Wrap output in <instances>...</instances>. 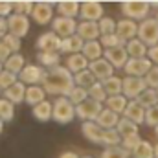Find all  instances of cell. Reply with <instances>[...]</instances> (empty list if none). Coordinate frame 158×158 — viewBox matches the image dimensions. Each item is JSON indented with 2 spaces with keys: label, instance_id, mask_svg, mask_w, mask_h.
<instances>
[{
  "label": "cell",
  "instance_id": "6da1fadb",
  "mask_svg": "<svg viewBox=\"0 0 158 158\" xmlns=\"http://www.w3.org/2000/svg\"><path fill=\"white\" fill-rule=\"evenodd\" d=\"M74 86H76L74 74L66 66H57V68L46 70V77L42 83V88L46 90V94L57 96V98H68L70 92L74 90Z\"/></svg>",
  "mask_w": 158,
  "mask_h": 158
},
{
  "label": "cell",
  "instance_id": "7a4b0ae2",
  "mask_svg": "<svg viewBox=\"0 0 158 158\" xmlns=\"http://www.w3.org/2000/svg\"><path fill=\"white\" fill-rule=\"evenodd\" d=\"M149 11H151V2H143V0H125V2H121V13H123V17H127L131 20L143 22L149 17Z\"/></svg>",
  "mask_w": 158,
  "mask_h": 158
},
{
  "label": "cell",
  "instance_id": "3957f363",
  "mask_svg": "<svg viewBox=\"0 0 158 158\" xmlns=\"http://www.w3.org/2000/svg\"><path fill=\"white\" fill-rule=\"evenodd\" d=\"M76 118H77L76 105L68 98H57L53 101V121L66 125V123H72Z\"/></svg>",
  "mask_w": 158,
  "mask_h": 158
},
{
  "label": "cell",
  "instance_id": "277c9868",
  "mask_svg": "<svg viewBox=\"0 0 158 158\" xmlns=\"http://www.w3.org/2000/svg\"><path fill=\"white\" fill-rule=\"evenodd\" d=\"M138 39L143 44H147L149 48L158 46V20L156 19H145L143 22H140Z\"/></svg>",
  "mask_w": 158,
  "mask_h": 158
},
{
  "label": "cell",
  "instance_id": "5b68a950",
  "mask_svg": "<svg viewBox=\"0 0 158 158\" xmlns=\"http://www.w3.org/2000/svg\"><path fill=\"white\" fill-rule=\"evenodd\" d=\"M103 13H105V9H103L101 2H96V0L81 2V11H79L81 22H99L105 17Z\"/></svg>",
  "mask_w": 158,
  "mask_h": 158
},
{
  "label": "cell",
  "instance_id": "8992f818",
  "mask_svg": "<svg viewBox=\"0 0 158 158\" xmlns=\"http://www.w3.org/2000/svg\"><path fill=\"white\" fill-rule=\"evenodd\" d=\"M77 26L79 22L76 19H66V17H57L52 22V31L57 33L61 39H68L77 35Z\"/></svg>",
  "mask_w": 158,
  "mask_h": 158
},
{
  "label": "cell",
  "instance_id": "52a82bcc",
  "mask_svg": "<svg viewBox=\"0 0 158 158\" xmlns=\"http://www.w3.org/2000/svg\"><path fill=\"white\" fill-rule=\"evenodd\" d=\"M103 109H105L103 103H98L94 99H86L85 103H81V105L76 107V114L83 121H96L99 118V114L103 112Z\"/></svg>",
  "mask_w": 158,
  "mask_h": 158
},
{
  "label": "cell",
  "instance_id": "ba28073f",
  "mask_svg": "<svg viewBox=\"0 0 158 158\" xmlns=\"http://www.w3.org/2000/svg\"><path fill=\"white\" fill-rule=\"evenodd\" d=\"M147 90V85H145V79L142 77H123V96L129 99V101H134L138 99L143 92Z\"/></svg>",
  "mask_w": 158,
  "mask_h": 158
},
{
  "label": "cell",
  "instance_id": "9c48e42d",
  "mask_svg": "<svg viewBox=\"0 0 158 158\" xmlns=\"http://www.w3.org/2000/svg\"><path fill=\"white\" fill-rule=\"evenodd\" d=\"M153 68V63L149 57H143V59H129V63L125 64V74L129 77H145L149 74V70Z\"/></svg>",
  "mask_w": 158,
  "mask_h": 158
},
{
  "label": "cell",
  "instance_id": "30bf717a",
  "mask_svg": "<svg viewBox=\"0 0 158 158\" xmlns=\"http://www.w3.org/2000/svg\"><path fill=\"white\" fill-rule=\"evenodd\" d=\"M44 77H46V70L40 64H26V68L19 76V81L30 86H37L39 83H44Z\"/></svg>",
  "mask_w": 158,
  "mask_h": 158
},
{
  "label": "cell",
  "instance_id": "8fae6325",
  "mask_svg": "<svg viewBox=\"0 0 158 158\" xmlns=\"http://www.w3.org/2000/svg\"><path fill=\"white\" fill-rule=\"evenodd\" d=\"M35 46L39 48V52H52V53H61L63 39H61L57 33H53V31H46V33H42L39 39H37Z\"/></svg>",
  "mask_w": 158,
  "mask_h": 158
},
{
  "label": "cell",
  "instance_id": "7c38bea8",
  "mask_svg": "<svg viewBox=\"0 0 158 158\" xmlns=\"http://www.w3.org/2000/svg\"><path fill=\"white\" fill-rule=\"evenodd\" d=\"M53 4H57V2H35L31 19L40 26L52 24L53 22Z\"/></svg>",
  "mask_w": 158,
  "mask_h": 158
},
{
  "label": "cell",
  "instance_id": "4fadbf2b",
  "mask_svg": "<svg viewBox=\"0 0 158 158\" xmlns=\"http://www.w3.org/2000/svg\"><path fill=\"white\" fill-rule=\"evenodd\" d=\"M7 26H9V33H11V35L22 39V37H26L28 31H30V17L13 13V15L7 19Z\"/></svg>",
  "mask_w": 158,
  "mask_h": 158
},
{
  "label": "cell",
  "instance_id": "5bb4252c",
  "mask_svg": "<svg viewBox=\"0 0 158 158\" xmlns=\"http://www.w3.org/2000/svg\"><path fill=\"white\" fill-rule=\"evenodd\" d=\"M88 70L96 76L98 81H101V83H105L107 79L114 77V66L105 59V57H101V59H98V61H92L90 63V66H88Z\"/></svg>",
  "mask_w": 158,
  "mask_h": 158
},
{
  "label": "cell",
  "instance_id": "9a60e30c",
  "mask_svg": "<svg viewBox=\"0 0 158 158\" xmlns=\"http://www.w3.org/2000/svg\"><path fill=\"white\" fill-rule=\"evenodd\" d=\"M103 57L114 66V68H125V64L129 63V53H127V48L125 46H118V48H110V50H105V53H103Z\"/></svg>",
  "mask_w": 158,
  "mask_h": 158
},
{
  "label": "cell",
  "instance_id": "2e32d148",
  "mask_svg": "<svg viewBox=\"0 0 158 158\" xmlns=\"http://www.w3.org/2000/svg\"><path fill=\"white\" fill-rule=\"evenodd\" d=\"M138 28L140 24L136 20H131V19H121L118 22V28H116V33H118L125 42L132 39H138Z\"/></svg>",
  "mask_w": 158,
  "mask_h": 158
},
{
  "label": "cell",
  "instance_id": "e0dca14e",
  "mask_svg": "<svg viewBox=\"0 0 158 158\" xmlns=\"http://www.w3.org/2000/svg\"><path fill=\"white\" fill-rule=\"evenodd\" d=\"M81 132H83V136L88 142H92V143H103L105 131L96 121H83L81 123Z\"/></svg>",
  "mask_w": 158,
  "mask_h": 158
},
{
  "label": "cell",
  "instance_id": "ac0fdd59",
  "mask_svg": "<svg viewBox=\"0 0 158 158\" xmlns=\"http://www.w3.org/2000/svg\"><path fill=\"white\" fill-rule=\"evenodd\" d=\"M77 35L85 40V42H92V40L101 39L99 24H98V22H79Z\"/></svg>",
  "mask_w": 158,
  "mask_h": 158
},
{
  "label": "cell",
  "instance_id": "d6986e66",
  "mask_svg": "<svg viewBox=\"0 0 158 158\" xmlns=\"http://www.w3.org/2000/svg\"><path fill=\"white\" fill-rule=\"evenodd\" d=\"M145 109L134 99V101H129V105H127V109H125V112H123V118L131 119L132 123H136V125H140V123H145Z\"/></svg>",
  "mask_w": 158,
  "mask_h": 158
},
{
  "label": "cell",
  "instance_id": "ffe728a7",
  "mask_svg": "<svg viewBox=\"0 0 158 158\" xmlns=\"http://www.w3.org/2000/svg\"><path fill=\"white\" fill-rule=\"evenodd\" d=\"M64 66L76 76L79 72H83V70H88V66H90V61L83 55V53H74V55H68L66 57V61H64Z\"/></svg>",
  "mask_w": 158,
  "mask_h": 158
},
{
  "label": "cell",
  "instance_id": "44dd1931",
  "mask_svg": "<svg viewBox=\"0 0 158 158\" xmlns=\"http://www.w3.org/2000/svg\"><path fill=\"white\" fill-rule=\"evenodd\" d=\"M26 90H28V86H26L22 81H19V83H15L11 88H7L2 98H6L7 101H11L13 105H19V103H22V101H26Z\"/></svg>",
  "mask_w": 158,
  "mask_h": 158
},
{
  "label": "cell",
  "instance_id": "7402d4cb",
  "mask_svg": "<svg viewBox=\"0 0 158 158\" xmlns=\"http://www.w3.org/2000/svg\"><path fill=\"white\" fill-rule=\"evenodd\" d=\"M119 114H116V112H112L110 109H103V112L99 114V118L96 119V123L103 129V131H110V129H116L119 123Z\"/></svg>",
  "mask_w": 158,
  "mask_h": 158
},
{
  "label": "cell",
  "instance_id": "603a6c76",
  "mask_svg": "<svg viewBox=\"0 0 158 158\" xmlns=\"http://www.w3.org/2000/svg\"><path fill=\"white\" fill-rule=\"evenodd\" d=\"M57 11H59V17L76 19L81 11V4L76 0H63V2H57Z\"/></svg>",
  "mask_w": 158,
  "mask_h": 158
},
{
  "label": "cell",
  "instance_id": "cb8c5ba5",
  "mask_svg": "<svg viewBox=\"0 0 158 158\" xmlns=\"http://www.w3.org/2000/svg\"><path fill=\"white\" fill-rule=\"evenodd\" d=\"M125 48H127V53H129L131 59H143V57H147V53H149V46L143 44L140 39L129 40Z\"/></svg>",
  "mask_w": 158,
  "mask_h": 158
},
{
  "label": "cell",
  "instance_id": "d4e9b609",
  "mask_svg": "<svg viewBox=\"0 0 158 158\" xmlns=\"http://www.w3.org/2000/svg\"><path fill=\"white\" fill-rule=\"evenodd\" d=\"M83 48H85V40L81 39L79 35H74V37L63 39L61 53H68V55H74V53H83Z\"/></svg>",
  "mask_w": 158,
  "mask_h": 158
},
{
  "label": "cell",
  "instance_id": "484cf974",
  "mask_svg": "<svg viewBox=\"0 0 158 158\" xmlns=\"http://www.w3.org/2000/svg\"><path fill=\"white\" fill-rule=\"evenodd\" d=\"M37 63L44 70H52V68H57L61 66V53H52V52H39L37 53Z\"/></svg>",
  "mask_w": 158,
  "mask_h": 158
},
{
  "label": "cell",
  "instance_id": "4316f807",
  "mask_svg": "<svg viewBox=\"0 0 158 158\" xmlns=\"http://www.w3.org/2000/svg\"><path fill=\"white\" fill-rule=\"evenodd\" d=\"M31 114H33V118L37 119V121H40V123H46V121L53 119V103L42 101L40 105H37V107L31 110Z\"/></svg>",
  "mask_w": 158,
  "mask_h": 158
},
{
  "label": "cell",
  "instance_id": "83f0119b",
  "mask_svg": "<svg viewBox=\"0 0 158 158\" xmlns=\"http://www.w3.org/2000/svg\"><path fill=\"white\" fill-rule=\"evenodd\" d=\"M105 53V48L101 46L99 40H92V42H85V48H83V55L92 63V61H98L101 59Z\"/></svg>",
  "mask_w": 158,
  "mask_h": 158
},
{
  "label": "cell",
  "instance_id": "f1b7e54d",
  "mask_svg": "<svg viewBox=\"0 0 158 158\" xmlns=\"http://www.w3.org/2000/svg\"><path fill=\"white\" fill-rule=\"evenodd\" d=\"M42 101H46V90L42 86H39V85L37 86H28V90H26V103L35 109Z\"/></svg>",
  "mask_w": 158,
  "mask_h": 158
},
{
  "label": "cell",
  "instance_id": "f546056e",
  "mask_svg": "<svg viewBox=\"0 0 158 158\" xmlns=\"http://www.w3.org/2000/svg\"><path fill=\"white\" fill-rule=\"evenodd\" d=\"M26 68V59H24V55H20V53H13L7 61H6V64H4V70H7V72H11V74H17V76H20V72Z\"/></svg>",
  "mask_w": 158,
  "mask_h": 158
},
{
  "label": "cell",
  "instance_id": "4dcf8cb0",
  "mask_svg": "<svg viewBox=\"0 0 158 158\" xmlns=\"http://www.w3.org/2000/svg\"><path fill=\"white\" fill-rule=\"evenodd\" d=\"M127 105H129V99H127L123 94H119V96H110V98L105 101V107H107V109H110L112 112L119 114V116H123V112H125Z\"/></svg>",
  "mask_w": 158,
  "mask_h": 158
},
{
  "label": "cell",
  "instance_id": "1f68e13d",
  "mask_svg": "<svg viewBox=\"0 0 158 158\" xmlns=\"http://www.w3.org/2000/svg\"><path fill=\"white\" fill-rule=\"evenodd\" d=\"M74 81H76V86H81V88H86V90H90L96 83H98V79L96 76L90 72V70H83V72H79L74 76Z\"/></svg>",
  "mask_w": 158,
  "mask_h": 158
},
{
  "label": "cell",
  "instance_id": "d6a6232c",
  "mask_svg": "<svg viewBox=\"0 0 158 158\" xmlns=\"http://www.w3.org/2000/svg\"><path fill=\"white\" fill-rule=\"evenodd\" d=\"M136 101H138V103H140L145 110H147V109H151V107H156V105H158V94H156V90H155V88H147V90H145V92H143L138 99H136Z\"/></svg>",
  "mask_w": 158,
  "mask_h": 158
},
{
  "label": "cell",
  "instance_id": "836d02e7",
  "mask_svg": "<svg viewBox=\"0 0 158 158\" xmlns=\"http://www.w3.org/2000/svg\"><path fill=\"white\" fill-rule=\"evenodd\" d=\"M116 131L121 134V138H127V136L138 134V125H136V123H132L131 119H127V118H123V116H121L118 127H116Z\"/></svg>",
  "mask_w": 158,
  "mask_h": 158
},
{
  "label": "cell",
  "instance_id": "e575fe53",
  "mask_svg": "<svg viewBox=\"0 0 158 158\" xmlns=\"http://www.w3.org/2000/svg\"><path fill=\"white\" fill-rule=\"evenodd\" d=\"M103 86H105L109 98H110V96H119V94H123V79L121 77H116V76H114V77L107 79V81L103 83Z\"/></svg>",
  "mask_w": 158,
  "mask_h": 158
},
{
  "label": "cell",
  "instance_id": "d590c367",
  "mask_svg": "<svg viewBox=\"0 0 158 158\" xmlns=\"http://www.w3.org/2000/svg\"><path fill=\"white\" fill-rule=\"evenodd\" d=\"M33 7H35V2H31V0H17V2H13V13H17V15L31 17Z\"/></svg>",
  "mask_w": 158,
  "mask_h": 158
},
{
  "label": "cell",
  "instance_id": "8d00e7d4",
  "mask_svg": "<svg viewBox=\"0 0 158 158\" xmlns=\"http://www.w3.org/2000/svg\"><path fill=\"white\" fill-rule=\"evenodd\" d=\"M132 158H155V145L151 142H142L134 151H132Z\"/></svg>",
  "mask_w": 158,
  "mask_h": 158
},
{
  "label": "cell",
  "instance_id": "74e56055",
  "mask_svg": "<svg viewBox=\"0 0 158 158\" xmlns=\"http://www.w3.org/2000/svg\"><path fill=\"white\" fill-rule=\"evenodd\" d=\"M88 94H90V99H94V101H98V103H103V105H105V101L109 99V94H107V90H105V86H103L101 81H98V83L88 90Z\"/></svg>",
  "mask_w": 158,
  "mask_h": 158
},
{
  "label": "cell",
  "instance_id": "f35d334b",
  "mask_svg": "<svg viewBox=\"0 0 158 158\" xmlns=\"http://www.w3.org/2000/svg\"><path fill=\"white\" fill-rule=\"evenodd\" d=\"M13 118H15V105L7 101L6 98H0V119L6 123V121H11Z\"/></svg>",
  "mask_w": 158,
  "mask_h": 158
},
{
  "label": "cell",
  "instance_id": "ab89813d",
  "mask_svg": "<svg viewBox=\"0 0 158 158\" xmlns=\"http://www.w3.org/2000/svg\"><path fill=\"white\" fill-rule=\"evenodd\" d=\"M101 46L105 48V50H110V48H118V46H127V42L119 37L118 33H112V35H103L101 39Z\"/></svg>",
  "mask_w": 158,
  "mask_h": 158
},
{
  "label": "cell",
  "instance_id": "60d3db41",
  "mask_svg": "<svg viewBox=\"0 0 158 158\" xmlns=\"http://www.w3.org/2000/svg\"><path fill=\"white\" fill-rule=\"evenodd\" d=\"M121 142H123L121 134H119L116 129H110V131H105V136H103V143L101 145H105V147H118V145H121Z\"/></svg>",
  "mask_w": 158,
  "mask_h": 158
},
{
  "label": "cell",
  "instance_id": "b9f144b4",
  "mask_svg": "<svg viewBox=\"0 0 158 158\" xmlns=\"http://www.w3.org/2000/svg\"><path fill=\"white\" fill-rule=\"evenodd\" d=\"M68 99L77 107L81 103H85L86 99H90V94H88V90L86 88H81V86H74V90L70 92V96H68Z\"/></svg>",
  "mask_w": 158,
  "mask_h": 158
},
{
  "label": "cell",
  "instance_id": "7bdbcfd3",
  "mask_svg": "<svg viewBox=\"0 0 158 158\" xmlns=\"http://www.w3.org/2000/svg\"><path fill=\"white\" fill-rule=\"evenodd\" d=\"M99 158H131V153L127 149H123L121 145H118V147H105V151L101 153Z\"/></svg>",
  "mask_w": 158,
  "mask_h": 158
},
{
  "label": "cell",
  "instance_id": "ee69618b",
  "mask_svg": "<svg viewBox=\"0 0 158 158\" xmlns=\"http://www.w3.org/2000/svg\"><path fill=\"white\" fill-rule=\"evenodd\" d=\"M98 24H99L101 37H103V35H112V33H116L118 22H114V19H110V17H103V19H101Z\"/></svg>",
  "mask_w": 158,
  "mask_h": 158
},
{
  "label": "cell",
  "instance_id": "f6af8a7d",
  "mask_svg": "<svg viewBox=\"0 0 158 158\" xmlns=\"http://www.w3.org/2000/svg\"><path fill=\"white\" fill-rule=\"evenodd\" d=\"M15 83H19V76L17 74H11V72H7V70H4L2 74H0V90H7V88H11Z\"/></svg>",
  "mask_w": 158,
  "mask_h": 158
},
{
  "label": "cell",
  "instance_id": "bcb514c9",
  "mask_svg": "<svg viewBox=\"0 0 158 158\" xmlns=\"http://www.w3.org/2000/svg\"><path fill=\"white\" fill-rule=\"evenodd\" d=\"M143 140L140 138V134H132V136H127V138H123V142H121V147L123 149H127L131 155H132V151L142 143Z\"/></svg>",
  "mask_w": 158,
  "mask_h": 158
},
{
  "label": "cell",
  "instance_id": "7dc6e473",
  "mask_svg": "<svg viewBox=\"0 0 158 158\" xmlns=\"http://www.w3.org/2000/svg\"><path fill=\"white\" fill-rule=\"evenodd\" d=\"M2 42L11 50V53H20V39H19V37H15V35L7 33V35L2 39Z\"/></svg>",
  "mask_w": 158,
  "mask_h": 158
},
{
  "label": "cell",
  "instance_id": "c3c4849f",
  "mask_svg": "<svg viewBox=\"0 0 158 158\" xmlns=\"http://www.w3.org/2000/svg\"><path fill=\"white\" fill-rule=\"evenodd\" d=\"M143 79H145L147 88H155V90H158V66L156 64L149 70V74H147Z\"/></svg>",
  "mask_w": 158,
  "mask_h": 158
},
{
  "label": "cell",
  "instance_id": "681fc988",
  "mask_svg": "<svg viewBox=\"0 0 158 158\" xmlns=\"http://www.w3.org/2000/svg\"><path fill=\"white\" fill-rule=\"evenodd\" d=\"M145 125H149L153 129L158 127V105L147 109V112H145Z\"/></svg>",
  "mask_w": 158,
  "mask_h": 158
},
{
  "label": "cell",
  "instance_id": "f907efd6",
  "mask_svg": "<svg viewBox=\"0 0 158 158\" xmlns=\"http://www.w3.org/2000/svg\"><path fill=\"white\" fill-rule=\"evenodd\" d=\"M11 15H13V2L0 0V17H4V19H9Z\"/></svg>",
  "mask_w": 158,
  "mask_h": 158
},
{
  "label": "cell",
  "instance_id": "816d5d0a",
  "mask_svg": "<svg viewBox=\"0 0 158 158\" xmlns=\"http://www.w3.org/2000/svg\"><path fill=\"white\" fill-rule=\"evenodd\" d=\"M11 55H13V53H11V50H9V48L0 40V63H2V64H6V61H7Z\"/></svg>",
  "mask_w": 158,
  "mask_h": 158
},
{
  "label": "cell",
  "instance_id": "f5cc1de1",
  "mask_svg": "<svg viewBox=\"0 0 158 158\" xmlns=\"http://www.w3.org/2000/svg\"><path fill=\"white\" fill-rule=\"evenodd\" d=\"M9 33V26H7V19L0 17V39H4Z\"/></svg>",
  "mask_w": 158,
  "mask_h": 158
},
{
  "label": "cell",
  "instance_id": "db71d44e",
  "mask_svg": "<svg viewBox=\"0 0 158 158\" xmlns=\"http://www.w3.org/2000/svg\"><path fill=\"white\" fill-rule=\"evenodd\" d=\"M147 57L151 59V63H155V64L158 66V46L149 48V53H147Z\"/></svg>",
  "mask_w": 158,
  "mask_h": 158
},
{
  "label": "cell",
  "instance_id": "11a10c76",
  "mask_svg": "<svg viewBox=\"0 0 158 158\" xmlns=\"http://www.w3.org/2000/svg\"><path fill=\"white\" fill-rule=\"evenodd\" d=\"M59 158H81V156H79L76 151H64V153L59 155Z\"/></svg>",
  "mask_w": 158,
  "mask_h": 158
},
{
  "label": "cell",
  "instance_id": "9f6ffc18",
  "mask_svg": "<svg viewBox=\"0 0 158 158\" xmlns=\"http://www.w3.org/2000/svg\"><path fill=\"white\" fill-rule=\"evenodd\" d=\"M155 158H158V143L155 145Z\"/></svg>",
  "mask_w": 158,
  "mask_h": 158
},
{
  "label": "cell",
  "instance_id": "6f0895ef",
  "mask_svg": "<svg viewBox=\"0 0 158 158\" xmlns=\"http://www.w3.org/2000/svg\"><path fill=\"white\" fill-rule=\"evenodd\" d=\"M2 131H4V121L0 119V134H2Z\"/></svg>",
  "mask_w": 158,
  "mask_h": 158
},
{
  "label": "cell",
  "instance_id": "680465c9",
  "mask_svg": "<svg viewBox=\"0 0 158 158\" xmlns=\"http://www.w3.org/2000/svg\"><path fill=\"white\" fill-rule=\"evenodd\" d=\"M2 72H4V64L0 63V74H2Z\"/></svg>",
  "mask_w": 158,
  "mask_h": 158
},
{
  "label": "cell",
  "instance_id": "91938a15",
  "mask_svg": "<svg viewBox=\"0 0 158 158\" xmlns=\"http://www.w3.org/2000/svg\"><path fill=\"white\" fill-rule=\"evenodd\" d=\"M155 134H156V138H158V127H156V129H155Z\"/></svg>",
  "mask_w": 158,
  "mask_h": 158
},
{
  "label": "cell",
  "instance_id": "94428289",
  "mask_svg": "<svg viewBox=\"0 0 158 158\" xmlns=\"http://www.w3.org/2000/svg\"><path fill=\"white\" fill-rule=\"evenodd\" d=\"M81 158H94V156H90V155H86V156H81Z\"/></svg>",
  "mask_w": 158,
  "mask_h": 158
},
{
  "label": "cell",
  "instance_id": "6125c7cd",
  "mask_svg": "<svg viewBox=\"0 0 158 158\" xmlns=\"http://www.w3.org/2000/svg\"><path fill=\"white\" fill-rule=\"evenodd\" d=\"M0 94H4V92H2V90H0Z\"/></svg>",
  "mask_w": 158,
  "mask_h": 158
},
{
  "label": "cell",
  "instance_id": "be15d7a7",
  "mask_svg": "<svg viewBox=\"0 0 158 158\" xmlns=\"http://www.w3.org/2000/svg\"><path fill=\"white\" fill-rule=\"evenodd\" d=\"M156 20H158V15H156Z\"/></svg>",
  "mask_w": 158,
  "mask_h": 158
},
{
  "label": "cell",
  "instance_id": "e7e4bbea",
  "mask_svg": "<svg viewBox=\"0 0 158 158\" xmlns=\"http://www.w3.org/2000/svg\"><path fill=\"white\" fill-rule=\"evenodd\" d=\"M156 94H158V90H156Z\"/></svg>",
  "mask_w": 158,
  "mask_h": 158
},
{
  "label": "cell",
  "instance_id": "03108f58",
  "mask_svg": "<svg viewBox=\"0 0 158 158\" xmlns=\"http://www.w3.org/2000/svg\"><path fill=\"white\" fill-rule=\"evenodd\" d=\"M131 158H132V156H131Z\"/></svg>",
  "mask_w": 158,
  "mask_h": 158
}]
</instances>
